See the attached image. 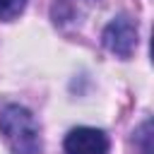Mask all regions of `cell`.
<instances>
[{
    "label": "cell",
    "mask_w": 154,
    "mask_h": 154,
    "mask_svg": "<svg viewBox=\"0 0 154 154\" xmlns=\"http://www.w3.org/2000/svg\"><path fill=\"white\" fill-rule=\"evenodd\" d=\"M0 132L14 154H41V130L31 111L24 106H5L0 111Z\"/></svg>",
    "instance_id": "1"
},
{
    "label": "cell",
    "mask_w": 154,
    "mask_h": 154,
    "mask_svg": "<svg viewBox=\"0 0 154 154\" xmlns=\"http://www.w3.org/2000/svg\"><path fill=\"white\" fill-rule=\"evenodd\" d=\"M103 46L118 55V58H130L137 48V24L130 17H116L113 22H108V26L103 29Z\"/></svg>",
    "instance_id": "2"
},
{
    "label": "cell",
    "mask_w": 154,
    "mask_h": 154,
    "mask_svg": "<svg viewBox=\"0 0 154 154\" xmlns=\"http://www.w3.org/2000/svg\"><path fill=\"white\" fill-rule=\"evenodd\" d=\"M65 154H108V137L96 128H75L65 137Z\"/></svg>",
    "instance_id": "3"
},
{
    "label": "cell",
    "mask_w": 154,
    "mask_h": 154,
    "mask_svg": "<svg viewBox=\"0 0 154 154\" xmlns=\"http://www.w3.org/2000/svg\"><path fill=\"white\" fill-rule=\"evenodd\" d=\"M26 7V0H0V19L10 22L14 17H19Z\"/></svg>",
    "instance_id": "4"
}]
</instances>
